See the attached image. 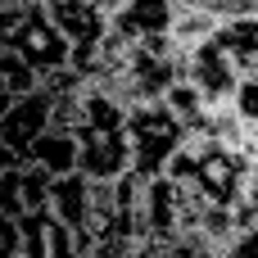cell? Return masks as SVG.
I'll return each mask as SVG.
<instances>
[{
    "mask_svg": "<svg viewBox=\"0 0 258 258\" xmlns=\"http://www.w3.org/2000/svg\"><path fill=\"white\" fill-rule=\"evenodd\" d=\"M45 9L59 23V32L68 36L73 50H91L113 32V14L95 0H45Z\"/></svg>",
    "mask_w": 258,
    "mask_h": 258,
    "instance_id": "7",
    "label": "cell"
},
{
    "mask_svg": "<svg viewBox=\"0 0 258 258\" xmlns=\"http://www.w3.org/2000/svg\"><path fill=\"white\" fill-rule=\"evenodd\" d=\"M95 5H104V9H109V14H118V9H122V5H127V0H95Z\"/></svg>",
    "mask_w": 258,
    "mask_h": 258,
    "instance_id": "15",
    "label": "cell"
},
{
    "mask_svg": "<svg viewBox=\"0 0 258 258\" xmlns=\"http://www.w3.org/2000/svg\"><path fill=\"white\" fill-rule=\"evenodd\" d=\"M45 127H54V95L45 86L0 104V150H5V163H23L32 141Z\"/></svg>",
    "mask_w": 258,
    "mask_h": 258,
    "instance_id": "3",
    "label": "cell"
},
{
    "mask_svg": "<svg viewBox=\"0 0 258 258\" xmlns=\"http://www.w3.org/2000/svg\"><path fill=\"white\" fill-rule=\"evenodd\" d=\"M23 258H27V254H23Z\"/></svg>",
    "mask_w": 258,
    "mask_h": 258,
    "instance_id": "17",
    "label": "cell"
},
{
    "mask_svg": "<svg viewBox=\"0 0 258 258\" xmlns=\"http://www.w3.org/2000/svg\"><path fill=\"white\" fill-rule=\"evenodd\" d=\"M77 141H82L77 168H82L91 181H118V177H127V172L136 168L127 127H91V122H82V127H77Z\"/></svg>",
    "mask_w": 258,
    "mask_h": 258,
    "instance_id": "5",
    "label": "cell"
},
{
    "mask_svg": "<svg viewBox=\"0 0 258 258\" xmlns=\"http://www.w3.org/2000/svg\"><path fill=\"white\" fill-rule=\"evenodd\" d=\"M77 154H82V141H77V127H45L36 141H32V150H27V159L32 163H41L45 172H54V177H63V172H77Z\"/></svg>",
    "mask_w": 258,
    "mask_h": 258,
    "instance_id": "9",
    "label": "cell"
},
{
    "mask_svg": "<svg viewBox=\"0 0 258 258\" xmlns=\"http://www.w3.org/2000/svg\"><path fill=\"white\" fill-rule=\"evenodd\" d=\"M218 18H236V14H258V0H213Z\"/></svg>",
    "mask_w": 258,
    "mask_h": 258,
    "instance_id": "13",
    "label": "cell"
},
{
    "mask_svg": "<svg viewBox=\"0 0 258 258\" xmlns=\"http://www.w3.org/2000/svg\"><path fill=\"white\" fill-rule=\"evenodd\" d=\"M23 254L27 258H86L77 227H68L54 209H32L23 213Z\"/></svg>",
    "mask_w": 258,
    "mask_h": 258,
    "instance_id": "6",
    "label": "cell"
},
{
    "mask_svg": "<svg viewBox=\"0 0 258 258\" xmlns=\"http://www.w3.org/2000/svg\"><path fill=\"white\" fill-rule=\"evenodd\" d=\"M36 86H41V68L27 63L14 45H0V104H9V100L36 91Z\"/></svg>",
    "mask_w": 258,
    "mask_h": 258,
    "instance_id": "11",
    "label": "cell"
},
{
    "mask_svg": "<svg viewBox=\"0 0 258 258\" xmlns=\"http://www.w3.org/2000/svg\"><path fill=\"white\" fill-rule=\"evenodd\" d=\"M0 45H14L27 63L41 68V77L73 63V45L41 0H32L27 9H0Z\"/></svg>",
    "mask_w": 258,
    "mask_h": 258,
    "instance_id": "1",
    "label": "cell"
},
{
    "mask_svg": "<svg viewBox=\"0 0 258 258\" xmlns=\"http://www.w3.org/2000/svg\"><path fill=\"white\" fill-rule=\"evenodd\" d=\"M86 258H95V254H86Z\"/></svg>",
    "mask_w": 258,
    "mask_h": 258,
    "instance_id": "16",
    "label": "cell"
},
{
    "mask_svg": "<svg viewBox=\"0 0 258 258\" xmlns=\"http://www.w3.org/2000/svg\"><path fill=\"white\" fill-rule=\"evenodd\" d=\"M177 14H181L177 0H127V5L113 14V32L127 36V41L168 36V32L177 27Z\"/></svg>",
    "mask_w": 258,
    "mask_h": 258,
    "instance_id": "8",
    "label": "cell"
},
{
    "mask_svg": "<svg viewBox=\"0 0 258 258\" xmlns=\"http://www.w3.org/2000/svg\"><path fill=\"white\" fill-rule=\"evenodd\" d=\"M186 118L172 113L168 100H141L132 104V118H127V136H132V154H136V172L145 177H159L172 168L177 150L186 145Z\"/></svg>",
    "mask_w": 258,
    "mask_h": 258,
    "instance_id": "2",
    "label": "cell"
},
{
    "mask_svg": "<svg viewBox=\"0 0 258 258\" xmlns=\"http://www.w3.org/2000/svg\"><path fill=\"white\" fill-rule=\"evenodd\" d=\"M91 195H95V181L77 168V172H63V177H54V186H50V209L68 222V227H86V218H91Z\"/></svg>",
    "mask_w": 258,
    "mask_h": 258,
    "instance_id": "10",
    "label": "cell"
},
{
    "mask_svg": "<svg viewBox=\"0 0 258 258\" xmlns=\"http://www.w3.org/2000/svg\"><path fill=\"white\" fill-rule=\"evenodd\" d=\"M245 204H249V209L258 213V163L249 168V190H245Z\"/></svg>",
    "mask_w": 258,
    "mask_h": 258,
    "instance_id": "14",
    "label": "cell"
},
{
    "mask_svg": "<svg viewBox=\"0 0 258 258\" xmlns=\"http://www.w3.org/2000/svg\"><path fill=\"white\" fill-rule=\"evenodd\" d=\"M218 258H258V231H245V236H236L227 249H218Z\"/></svg>",
    "mask_w": 258,
    "mask_h": 258,
    "instance_id": "12",
    "label": "cell"
},
{
    "mask_svg": "<svg viewBox=\"0 0 258 258\" xmlns=\"http://www.w3.org/2000/svg\"><path fill=\"white\" fill-rule=\"evenodd\" d=\"M186 77L204 91L209 104H231L236 100V86L245 77V68L236 63V54L218 41V36H204L195 45H186Z\"/></svg>",
    "mask_w": 258,
    "mask_h": 258,
    "instance_id": "4",
    "label": "cell"
}]
</instances>
